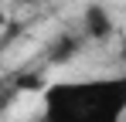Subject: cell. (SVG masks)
<instances>
[{"label":"cell","instance_id":"3","mask_svg":"<svg viewBox=\"0 0 126 122\" xmlns=\"http://www.w3.org/2000/svg\"><path fill=\"white\" fill-rule=\"evenodd\" d=\"M79 51H82V37H79V34H58V37L48 44V51H44V54H48L51 64H65V61L75 58Z\"/></svg>","mask_w":126,"mask_h":122},{"label":"cell","instance_id":"5","mask_svg":"<svg viewBox=\"0 0 126 122\" xmlns=\"http://www.w3.org/2000/svg\"><path fill=\"white\" fill-rule=\"evenodd\" d=\"M7 24V14H3V0H0V27Z\"/></svg>","mask_w":126,"mask_h":122},{"label":"cell","instance_id":"4","mask_svg":"<svg viewBox=\"0 0 126 122\" xmlns=\"http://www.w3.org/2000/svg\"><path fill=\"white\" fill-rule=\"evenodd\" d=\"M14 95H17V92H14L10 85H0V109H3V105H7L10 98H14Z\"/></svg>","mask_w":126,"mask_h":122},{"label":"cell","instance_id":"1","mask_svg":"<svg viewBox=\"0 0 126 122\" xmlns=\"http://www.w3.org/2000/svg\"><path fill=\"white\" fill-rule=\"evenodd\" d=\"M126 115V78H75L44 88L41 122H123Z\"/></svg>","mask_w":126,"mask_h":122},{"label":"cell","instance_id":"2","mask_svg":"<svg viewBox=\"0 0 126 122\" xmlns=\"http://www.w3.org/2000/svg\"><path fill=\"white\" fill-rule=\"evenodd\" d=\"M112 31H116V24H112V17H109L106 7H99V3L85 7V20H82V34H85V37H92V41H109Z\"/></svg>","mask_w":126,"mask_h":122},{"label":"cell","instance_id":"6","mask_svg":"<svg viewBox=\"0 0 126 122\" xmlns=\"http://www.w3.org/2000/svg\"><path fill=\"white\" fill-rule=\"evenodd\" d=\"M21 3H44V0H21Z\"/></svg>","mask_w":126,"mask_h":122}]
</instances>
